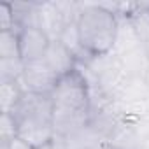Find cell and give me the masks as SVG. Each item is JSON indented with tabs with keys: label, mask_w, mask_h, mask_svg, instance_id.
<instances>
[{
	"label": "cell",
	"mask_w": 149,
	"mask_h": 149,
	"mask_svg": "<svg viewBox=\"0 0 149 149\" xmlns=\"http://www.w3.org/2000/svg\"><path fill=\"white\" fill-rule=\"evenodd\" d=\"M53 112L54 105L51 97L25 91L19 104L9 114L16 121L18 137L39 149L54 139Z\"/></svg>",
	"instance_id": "6da1fadb"
},
{
	"label": "cell",
	"mask_w": 149,
	"mask_h": 149,
	"mask_svg": "<svg viewBox=\"0 0 149 149\" xmlns=\"http://www.w3.org/2000/svg\"><path fill=\"white\" fill-rule=\"evenodd\" d=\"M76 26L81 46L90 54L102 56L112 53L119 30V16L116 13L102 4L84 6Z\"/></svg>",
	"instance_id": "7a4b0ae2"
},
{
	"label": "cell",
	"mask_w": 149,
	"mask_h": 149,
	"mask_svg": "<svg viewBox=\"0 0 149 149\" xmlns=\"http://www.w3.org/2000/svg\"><path fill=\"white\" fill-rule=\"evenodd\" d=\"M54 111L63 112H91V86L86 74L77 67L60 77L51 93Z\"/></svg>",
	"instance_id": "3957f363"
},
{
	"label": "cell",
	"mask_w": 149,
	"mask_h": 149,
	"mask_svg": "<svg viewBox=\"0 0 149 149\" xmlns=\"http://www.w3.org/2000/svg\"><path fill=\"white\" fill-rule=\"evenodd\" d=\"M58 81H60V76L47 65L44 58L25 63V72L19 79L25 91L46 95V97H51Z\"/></svg>",
	"instance_id": "277c9868"
},
{
	"label": "cell",
	"mask_w": 149,
	"mask_h": 149,
	"mask_svg": "<svg viewBox=\"0 0 149 149\" xmlns=\"http://www.w3.org/2000/svg\"><path fill=\"white\" fill-rule=\"evenodd\" d=\"M51 46V37L39 26H25L19 30V53L25 63L46 56Z\"/></svg>",
	"instance_id": "5b68a950"
},
{
	"label": "cell",
	"mask_w": 149,
	"mask_h": 149,
	"mask_svg": "<svg viewBox=\"0 0 149 149\" xmlns=\"http://www.w3.org/2000/svg\"><path fill=\"white\" fill-rule=\"evenodd\" d=\"M132 79H146L149 74V46L139 44L118 56Z\"/></svg>",
	"instance_id": "8992f818"
},
{
	"label": "cell",
	"mask_w": 149,
	"mask_h": 149,
	"mask_svg": "<svg viewBox=\"0 0 149 149\" xmlns=\"http://www.w3.org/2000/svg\"><path fill=\"white\" fill-rule=\"evenodd\" d=\"M47 65L58 74V76H65V74L72 72L74 68H77V60L72 54V51L61 42V40H51V46L44 56Z\"/></svg>",
	"instance_id": "52a82bcc"
},
{
	"label": "cell",
	"mask_w": 149,
	"mask_h": 149,
	"mask_svg": "<svg viewBox=\"0 0 149 149\" xmlns=\"http://www.w3.org/2000/svg\"><path fill=\"white\" fill-rule=\"evenodd\" d=\"M23 95H25V90L19 81L0 83V109H2V114L13 112L14 107L23 98Z\"/></svg>",
	"instance_id": "ba28073f"
},
{
	"label": "cell",
	"mask_w": 149,
	"mask_h": 149,
	"mask_svg": "<svg viewBox=\"0 0 149 149\" xmlns=\"http://www.w3.org/2000/svg\"><path fill=\"white\" fill-rule=\"evenodd\" d=\"M21 58L19 53V32H0V60Z\"/></svg>",
	"instance_id": "9c48e42d"
},
{
	"label": "cell",
	"mask_w": 149,
	"mask_h": 149,
	"mask_svg": "<svg viewBox=\"0 0 149 149\" xmlns=\"http://www.w3.org/2000/svg\"><path fill=\"white\" fill-rule=\"evenodd\" d=\"M25 72V61L21 58L0 60V83L19 81Z\"/></svg>",
	"instance_id": "30bf717a"
},
{
	"label": "cell",
	"mask_w": 149,
	"mask_h": 149,
	"mask_svg": "<svg viewBox=\"0 0 149 149\" xmlns=\"http://www.w3.org/2000/svg\"><path fill=\"white\" fill-rule=\"evenodd\" d=\"M11 30L19 32L13 4L11 2H4L2 6H0V32H11Z\"/></svg>",
	"instance_id": "8fae6325"
},
{
	"label": "cell",
	"mask_w": 149,
	"mask_h": 149,
	"mask_svg": "<svg viewBox=\"0 0 149 149\" xmlns=\"http://www.w3.org/2000/svg\"><path fill=\"white\" fill-rule=\"evenodd\" d=\"M14 137H18V128H16L14 118L9 112L2 114V119H0V142H9Z\"/></svg>",
	"instance_id": "7c38bea8"
},
{
	"label": "cell",
	"mask_w": 149,
	"mask_h": 149,
	"mask_svg": "<svg viewBox=\"0 0 149 149\" xmlns=\"http://www.w3.org/2000/svg\"><path fill=\"white\" fill-rule=\"evenodd\" d=\"M9 149H35V147L30 146L28 142H25L19 137H14L13 140H9Z\"/></svg>",
	"instance_id": "4fadbf2b"
},
{
	"label": "cell",
	"mask_w": 149,
	"mask_h": 149,
	"mask_svg": "<svg viewBox=\"0 0 149 149\" xmlns=\"http://www.w3.org/2000/svg\"><path fill=\"white\" fill-rule=\"evenodd\" d=\"M39 149H58V146H56V142H54V139H53L49 144H46V146H42V147H39Z\"/></svg>",
	"instance_id": "5bb4252c"
},
{
	"label": "cell",
	"mask_w": 149,
	"mask_h": 149,
	"mask_svg": "<svg viewBox=\"0 0 149 149\" xmlns=\"http://www.w3.org/2000/svg\"><path fill=\"white\" fill-rule=\"evenodd\" d=\"M0 149H9V142H0Z\"/></svg>",
	"instance_id": "9a60e30c"
}]
</instances>
